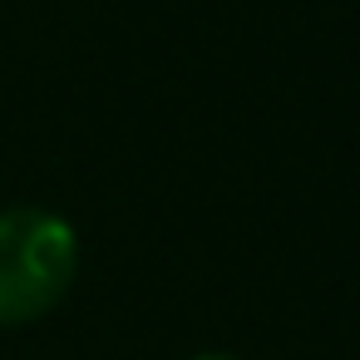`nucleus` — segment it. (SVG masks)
<instances>
[{
	"instance_id": "nucleus-1",
	"label": "nucleus",
	"mask_w": 360,
	"mask_h": 360,
	"mask_svg": "<svg viewBox=\"0 0 360 360\" xmlns=\"http://www.w3.org/2000/svg\"><path fill=\"white\" fill-rule=\"evenodd\" d=\"M79 271V232L50 207H0V330L65 301Z\"/></svg>"
},
{
	"instance_id": "nucleus-2",
	"label": "nucleus",
	"mask_w": 360,
	"mask_h": 360,
	"mask_svg": "<svg viewBox=\"0 0 360 360\" xmlns=\"http://www.w3.org/2000/svg\"><path fill=\"white\" fill-rule=\"evenodd\" d=\"M193 360H237V355H193Z\"/></svg>"
}]
</instances>
